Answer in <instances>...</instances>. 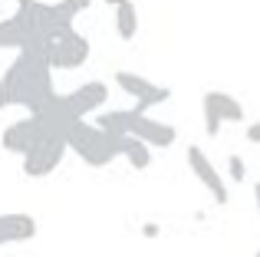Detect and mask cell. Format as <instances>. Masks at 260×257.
Segmentation results:
<instances>
[{"label":"cell","mask_w":260,"mask_h":257,"mask_svg":"<svg viewBox=\"0 0 260 257\" xmlns=\"http://www.w3.org/2000/svg\"><path fill=\"white\" fill-rule=\"evenodd\" d=\"M56 96L59 92L53 86L50 63L30 50H20L0 76V109L20 106L26 112H43Z\"/></svg>","instance_id":"cell-1"},{"label":"cell","mask_w":260,"mask_h":257,"mask_svg":"<svg viewBox=\"0 0 260 257\" xmlns=\"http://www.w3.org/2000/svg\"><path fill=\"white\" fill-rule=\"evenodd\" d=\"M95 125L112 132V135H135V139H142L152 148H172L178 142V128L172 122H161V119L148 116V112H139L135 106L132 109L95 112Z\"/></svg>","instance_id":"cell-2"},{"label":"cell","mask_w":260,"mask_h":257,"mask_svg":"<svg viewBox=\"0 0 260 257\" xmlns=\"http://www.w3.org/2000/svg\"><path fill=\"white\" fill-rule=\"evenodd\" d=\"M63 135H66V148H73V155H79V162L89 168H109L122 155V135L106 132L89 119L66 122Z\"/></svg>","instance_id":"cell-3"},{"label":"cell","mask_w":260,"mask_h":257,"mask_svg":"<svg viewBox=\"0 0 260 257\" xmlns=\"http://www.w3.org/2000/svg\"><path fill=\"white\" fill-rule=\"evenodd\" d=\"M23 50L37 53L40 59H46L53 73H76V70H83V66L89 63V56H92L89 40L76 30V26H73L70 33H63V37H56V40H50V37H33Z\"/></svg>","instance_id":"cell-4"},{"label":"cell","mask_w":260,"mask_h":257,"mask_svg":"<svg viewBox=\"0 0 260 257\" xmlns=\"http://www.w3.org/2000/svg\"><path fill=\"white\" fill-rule=\"evenodd\" d=\"M66 135L63 132H43L23 155H20V165H23L26 178H50L66 158Z\"/></svg>","instance_id":"cell-5"},{"label":"cell","mask_w":260,"mask_h":257,"mask_svg":"<svg viewBox=\"0 0 260 257\" xmlns=\"http://www.w3.org/2000/svg\"><path fill=\"white\" fill-rule=\"evenodd\" d=\"M43 0H17V13L0 20V50H23L40 30Z\"/></svg>","instance_id":"cell-6"},{"label":"cell","mask_w":260,"mask_h":257,"mask_svg":"<svg viewBox=\"0 0 260 257\" xmlns=\"http://www.w3.org/2000/svg\"><path fill=\"white\" fill-rule=\"evenodd\" d=\"M201 119H204L208 139H217L224 125L228 122L241 125L244 119H247V112H244V103L237 96H231V92H224V89H208L201 96Z\"/></svg>","instance_id":"cell-7"},{"label":"cell","mask_w":260,"mask_h":257,"mask_svg":"<svg viewBox=\"0 0 260 257\" xmlns=\"http://www.w3.org/2000/svg\"><path fill=\"white\" fill-rule=\"evenodd\" d=\"M112 79L125 96L135 99V109L139 112H152L155 106H161V103L172 99V89H168V86L152 83L148 76H142V73H135V70H115Z\"/></svg>","instance_id":"cell-8"},{"label":"cell","mask_w":260,"mask_h":257,"mask_svg":"<svg viewBox=\"0 0 260 257\" xmlns=\"http://www.w3.org/2000/svg\"><path fill=\"white\" fill-rule=\"evenodd\" d=\"M184 158H188L191 175H194V178L201 181V188L211 195V201H214L217 208L231 205V185H228V178H224V175L217 172V165L204 155V148L201 145H188V148H184Z\"/></svg>","instance_id":"cell-9"},{"label":"cell","mask_w":260,"mask_h":257,"mask_svg":"<svg viewBox=\"0 0 260 257\" xmlns=\"http://www.w3.org/2000/svg\"><path fill=\"white\" fill-rule=\"evenodd\" d=\"M59 103L70 119H89L109 103V86L102 79H89V83H79L73 92H59Z\"/></svg>","instance_id":"cell-10"},{"label":"cell","mask_w":260,"mask_h":257,"mask_svg":"<svg viewBox=\"0 0 260 257\" xmlns=\"http://www.w3.org/2000/svg\"><path fill=\"white\" fill-rule=\"evenodd\" d=\"M37 218L23 211H10V214H0V247L7 244H26V241L37 238Z\"/></svg>","instance_id":"cell-11"},{"label":"cell","mask_w":260,"mask_h":257,"mask_svg":"<svg viewBox=\"0 0 260 257\" xmlns=\"http://www.w3.org/2000/svg\"><path fill=\"white\" fill-rule=\"evenodd\" d=\"M152 152H155V148L145 145L142 139H135V135H122V155H119V158H125L135 172H148V168L155 165Z\"/></svg>","instance_id":"cell-12"},{"label":"cell","mask_w":260,"mask_h":257,"mask_svg":"<svg viewBox=\"0 0 260 257\" xmlns=\"http://www.w3.org/2000/svg\"><path fill=\"white\" fill-rule=\"evenodd\" d=\"M112 13H115V33H119V40L132 43L139 37V7L132 0H119V4H112Z\"/></svg>","instance_id":"cell-13"},{"label":"cell","mask_w":260,"mask_h":257,"mask_svg":"<svg viewBox=\"0 0 260 257\" xmlns=\"http://www.w3.org/2000/svg\"><path fill=\"white\" fill-rule=\"evenodd\" d=\"M228 178H231L228 185H244V181H247V162H244L237 152L228 155Z\"/></svg>","instance_id":"cell-14"},{"label":"cell","mask_w":260,"mask_h":257,"mask_svg":"<svg viewBox=\"0 0 260 257\" xmlns=\"http://www.w3.org/2000/svg\"><path fill=\"white\" fill-rule=\"evenodd\" d=\"M139 231H142V238H148V241L161 238V224H158V221H142Z\"/></svg>","instance_id":"cell-15"},{"label":"cell","mask_w":260,"mask_h":257,"mask_svg":"<svg viewBox=\"0 0 260 257\" xmlns=\"http://www.w3.org/2000/svg\"><path fill=\"white\" fill-rule=\"evenodd\" d=\"M244 139H247L250 145H260V122H250L247 132H244Z\"/></svg>","instance_id":"cell-16"},{"label":"cell","mask_w":260,"mask_h":257,"mask_svg":"<svg viewBox=\"0 0 260 257\" xmlns=\"http://www.w3.org/2000/svg\"><path fill=\"white\" fill-rule=\"evenodd\" d=\"M254 201H257V211H260V181H254Z\"/></svg>","instance_id":"cell-17"},{"label":"cell","mask_w":260,"mask_h":257,"mask_svg":"<svg viewBox=\"0 0 260 257\" xmlns=\"http://www.w3.org/2000/svg\"><path fill=\"white\" fill-rule=\"evenodd\" d=\"M0 13H4V0H0Z\"/></svg>","instance_id":"cell-18"},{"label":"cell","mask_w":260,"mask_h":257,"mask_svg":"<svg viewBox=\"0 0 260 257\" xmlns=\"http://www.w3.org/2000/svg\"><path fill=\"white\" fill-rule=\"evenodd\" d=\"M254 257H260V247H257V254H254Z\"/></svg>","instance_id":"cell-19"}]
</instances>
